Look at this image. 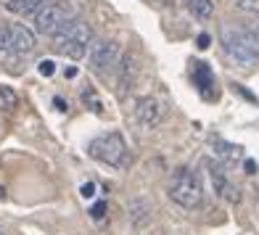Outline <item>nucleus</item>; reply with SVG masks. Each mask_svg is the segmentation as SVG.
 Wrapping results in <instances>:
<instances>
[{
    "label": "nucleus",
    "instance_id": "1",
    "mask_svg": "<svg viewBox=\"0 0 259 235\" xmlns=\"http://www.w3.org/2000/svg\"><path fill=\"white\" fill-rule=\"evenodd\" d=\"M169 198L183 209H198L204 201V187H201V177L193 169H178L175 177L169 182Z\"/></svg>",
    "mask_w": 259,
    "mask_h": 235
},
{
    "label": "nucleus",
    "instance_id": "2",
    "mask_svg": "<svg viewBox=\"0 0 259 235\" xmlns=\"http://www.w3.org/2000/svg\"><path fill=\"white\" fill-rule=\"evenodd\" d=\"M90 42H93V29L85 24V21L74 19L69 27H64L61 32L56 34V51L69 56L72 61H79L85 58L90 51Z\"/></svg>",
    "mask_w": 259,
    "mask_h": 235
},
{
    "label": "nucleus",
    "instance_id": "3",
    "mask_svg": "<svg viewBox=\"0 0 259 235\" xmlns=\"http://www.w3.org/2000/svg\"><path fill=\"white\" fill-rule=\"evenodd\" d=\"M88 154L101 164H109V167H116V169L127 167V143L119 132H103L98 137H93L88 146Z\"/></svg>",
    "mask_w": 259,
    "mask_h": 235
},
{
    "label": "nucleus",
    "instance_id": "4",
    "mask_svg": "<svg viewBox=\"0 0 259 235\" xmlns=\"http://www.w3.org/2000/svg\"><path fill=\"white\" fill-rule=\"evenodd\" d=\"M77 19V8L72 3H45L37 14H34V29L40 34L56 37L64 27H69Z\"/></svg>",
    "mask_w": 259,
    "mask_h": 235
},
{
    "label": "nucleus",
    "instance_id": "5",
    "mask_svg": "<svg viewBox=\"0 0 259 235\" xmlns=\"http://www.w3.org/2000/svg\"><path fill=\"white\" fill-rule=\"evenodd\" d=\"M220 45H222V53L230 64L241 66V69H249L256 64V53L249 48L243 32L235 29V27H222L220 29Z\"/></svg>",
    "mask_w": 259,
    "mask_h": 235
},
{
    "label": "nucleus",
    "instance_id": "6",
    "mask_svg": "<svg viewBox=\"0 0 259 235\" xmlns=\"http://www.w3.org/2000/svg\"><path fill=\"white\" fill-rule=\"evenodd\" d=\"M88 56H90V66L96 69V72H106V69L114 66L116 58H119V45L114 40H93Z\"/></svg>",
    "mask_w": 259,
    "mask_h": 235
},
{
    "label": "nucleus",
    "instance_id": "7",
    "mask_svg": "<svg viewBox=\"0 0 259 235\" xmlns=\"http://www.w3.org/2000/svg\"><path fill=\"white\" fill-rule=\"evenodd\" d=\"M135 116H138V122L143 124V127H156L159 119H161V106L156 98H151V96H143V98H138L135 103Z\"/></svg>",
    "mask_w": 259,
    "mask_h": 235
},
{
    "label": "nucleus",
    "instance_id": "8",
    "mask_svg": "<svg viewBox=\"0 0 259 235\" xmlns=\"http://www.w3.org/2000/svg\"><path fill=\"white\" fill-rule=\"evenodd\" d=\"M193 85L198 87V92H201L204 101H214L217 98V92L211 90V87H214V74H211V69L204 61L193 64Z\"/></svg>",
    "mask_w": 259,
    "mask_h": 235
},
{
    "label": "nucleus",
    "instance_id": "9",
    "mask_svg": "<svg viewBox=\"0 0 259 235\" xmlns=\"http://www.w3.org/2000/svg\"><path fill=\"white\" fill-rule=\"evenodd\" d=\"M11 29V53H32L34 51V32L27 29L24 24H8Z\"/></svg>",
    "mask_w": 259,
    "mask_h": 235
},
{
    "label": "nucleus",
    "instance_id": "10",
    "mask_svg": "<svg viewBox=\"0 0 259 235\" xmlns=\"http://www.w3.org/2000/svg\"><path fill=\"white\" fill-rule=\"evenodd\" d=\"M127 217H130V225H133L135 230H146L148 222H151V204L143 201V198H135V201H130Z\"/></svg>",
    "mask_w": 259,
    "mask_h": 235
},
{
    "label": "nucleus",
    "instance_id": "11",
    "mask_svg": "<svg viewBox=\"0 0 259 235\" xmlns=\"http://www.w3.org/2000/svg\"><path fill=\"white\" fill-rule=\"evenodd\" d=\"M206 167H209V177H211V185H214V193L230 198V201H238V191L233 193V187L225 177V172H222V167H217V164H211V161H206Z\"/></svg>",
    "mask_w": 259,
    "mask_h": 235
},
{
    "label": "nucleus",
    "instance_id": "12",
    "mask_svg": "<svg viewBox=\"0 0 259 235\" xmlns=\"http://www.w3.org/2000/svg\"><path fill=\"white\" fill-rule=\"evenodd\" d=\"M135 77H138V56L133 51H127L119 61V87L127 90L135 82Z\"/></svg>",
    "mask_w": 259,
    "mask_h": 235
},
{
    "label": "nucleus",
    "instance_id": "13",
    "mask_svg": "<svg viewBox=\"0 0 259 235\" xmlns=\"http://www.w3.org/2000/svg\"><path fill=\"white\" fill-rule=\"evenodd\" d=\"M211 148H214V156L222 159L225 164H233V161H238L243 154H241V146H233V143H225L222 137H211Z\"/></svg>",
    "mask_w": 259,
    "mask_h": 235
},
{
    "label": "nucleus",
    "instance_id": "14",
    "mask_svg": "<svg viewBox=\"0 0 259 235\" xmlns=\"http://www.w3.org/2000/svg\"><path fill=\"white\" fill-rule=\"evenodd\" d=\"M183 3L196 19H201V21L214 16V3H211V0H183Z\"/></svg>",
    "mask_w": 259,
    "mask_h": 235
},
{
    "label": "nucleus",
    "instance_id": "15",
    "mask_svg": "<svg viewBox=\"0 0 259 235\" xmlns=\"http://www.w3.org/2000/svg\"><path fill=\"white\" fill-rule=\"evenodd\" d=\"M42 6V0H8L6 8L11 11V14L16 16H29V14H37Z\"/></svg>",
    "mask_w": 259,
    "mask_h": 235
},
{
    "label": "nucleus",
    "instance_id": "16",
    "mask_svg": "<svg viewBox=\"0 0 259 235\" xmlns=\"http://www.w3.org/2000/svg\"><path fill=\"white\" fill-rule=\"evenodd\" d=\"M16 106H19L16 92L11 90L8 85H0V111H14Z\"/></svg>",
    "mask_w": 259,
    "mask_h": 235
},
{
    "label": "nucleus",
    "instance_id": "17",
    "mask_svg": "<svg viewBox=\"0 0 259 235\" xmlns=\"http://www.w3.org/2000/svg\"><path fill=\"white\" fill-rule=\"evenodd\" d=\"M241 32H243L246 42H249V48H251V51L256 53V58H259V24H249V27H243Z\"/></svg>",
    "mask_w": 259,
    "mask_h": 235
},
{
    "label": "nucleus",
    "instance_id": "18",
    "mask_svg": "<svg viewBox=\"0 0 259 235\" xmlns=\"http://www.w3.org/2000/svg\"><path fill=\"white\" fill-rule=\"evenodd\" d=\"M235 8L243 11V14L259 16V0H235Z\"/></svg>",
    "mask_w": 259,
    "mask_h": 235
},
{
    "label": "nucleus",
    "instance_id": "19",
    "mask_svg": "<svg viewBox=\"0 0 259 235\" xmlns=\"http://www.w3.org/2000/svg\"><path fill=\"white\" fill-rule=\"evenodd\" d=\"M82 103L90 106L93 111H101V101H98V96H96V90H93V87H88L85 92H82Z\"/></svg>",
    "mask_w": 259,
    "mask_h": 235
},
{
    "label": "nucleus",
    "instance_id": "20",
    "mask_svg": "<svg viewBox=\"0 0 259 235\" xmlns=\"http://www.w3.org/2000/svg\"><path fill=\"white\" fill-rule=\"evenodd\" d=\"M0 51L11 53V29H8V24H0Z\"/></svg>",
    "mask_w": 259,
    "mask_h": 235
},
{
    "label": "nucleus",
    "instance_id": "21",
    "mask_svg": "<svg viewBox=\"0 0 259 235\" xmlns=\"http://www.w3.org/2000/svg\"><path fill=\"white\" fill-rule=\"evenodd\" d=\"M37 69H40V74H42V77H51V74L56 72V64H53V61H40Z\"/></svg>",
    "mask_w": 259,
    "mask_h": 235
},
{
    "label": "nucleus",
    "instance_id": "22",
    "mask_svg": "<svg viewBox=\"0 0 259 235\" xmlns=\"http://www.w3.org/2000/svg\"><path fill=\"white\" fill-rule=\"evenodd\" d=\"M103 214H106V204H103V201H98L96 206L90 209V217H93V219H103Z\"/></svg>",
    "mask_w": 259,
    "mask_h": 235
},
{
    "label": "nucleus",
    "instance_id": "23",
    "mask_svg": "<svg viewBox=\"0 0 259 235\" xmlns=\"http://www.w3.org/2000/svg\"><path fill=\"white\" fill-rule=\"evenodd\" d=\"M79 193H82V198H93L96 196V182H85L79 187Z\"/></svg>",
    "mask_w": 259,
    "mask_h": 235
},
{
    "label": "nucleus",
    "instance_id": "24",
    "mask_svg": "<svg viewBox=\"0 0 259 235\" xmlns=\"http://www.w3.org/2000/svg\"><path fill=\"white\" fill-rule=\"evenodd\" d=\"M196 42H198V48H201V51H206V48H209V42H211V37H209L206 32H201V34H198V40H196Z\"/></svg>",
    "mask_w": 259,
    "mask_h": 235
},
{
    "label": "nucleus",
    "instance_id": "25",
    "mask_svg": "<svg viewBox=\"0 0 259 235\" xmlns=\"http://www.w3.org/2000/svg\"><path fill=\"white\" fill-rule=\"evenodd\" d=\"M243 167H246V174H254V172H256V164H254L251 159H246V161H243Z\"/></svg>",
    "mask_w": 259,
    "mask_h": 235
},
{
    "label": "nucleus",
    "instance_id": "26",
    "mask_svg": "<svg viewBox=\"0 0 259 235\" xmlns=\"http://www.w3.org/2000/svg\"><path fill=\"white\" fill-rule=\"evenodd\" d=\"M64 77H66V79H74V77H77V69H74V66L64 69Z\"/></svg>",
    "mask_w": 259,
    "mask_h": 235
},
{
    "label": "nucleus",
    "instance_id": "27",
    "mask_svg": "<svg viewBox=\"0 0 259 235\" xmlns=\"http://www.w3.org/2000/svg\"><path fill=\"white\" fill-rule=\"evenodd\" d=\"M53 106H56V109H58V111H66V103H64L61 98H56V101H53Z\"/></svg>",
    "mask_w": 259,
    "mask_h": 235
}]
</instances>
